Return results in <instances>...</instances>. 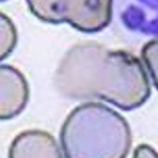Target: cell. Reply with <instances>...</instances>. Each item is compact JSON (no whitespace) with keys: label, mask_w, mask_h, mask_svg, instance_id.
Segmentation results:
<instances>
[{"label":"cell","mask_w":158,"mask_h":158,"mask_svg":"<svg viewBox=\"0 0 158 158\" xmlns=\"http://www.w3.org/2000/svg\"><path fill=\"white\" fill-rule=\"evenodd\" d=\"M17 31L6 15L1 13V60L8 56L17 43Z\"/></svg>","instance_id":"5"},{"label":"cell","mask_w":158,"mask_h":158,"mask_svg":"<svg viewBox=\"0 0 158 158\" xmlns=\"http://www.w3.org/2000/svg\"><path fill=\"white\" fill-rule=\"evenodd\" d=\"M1 119L6 120L19 114L28 101L29 92L26 79L13 67L2 65Z\"/></svg>","instance_id":"3"},{"label":"cell","mask_w":158,"mask_h":158,"mask_svg":"<svg viewBox=\"0 0 158 158\" xmlns=\"http://www.w3.org/2000/svg\"><path fill=\"white\" fill-rule=\"evenodd\" d=\"M32 13L51 23H68L81 31H98L111 18L112 0H26Z\"/></svg>","instance_id":"2"},{"label":"cell","mask_w":158,"mask_h":158,"mask_svg":"<svg viewBox=\"0 0 158 158\" xmlns=\"http://www.w3.org/2000/svg\"><path fill=\"white\" fill-rule=\"evenodd\" d=\"M2 2H4V1H6V0H1Z\"/></svg>","instance_id":"6"},{"label":"cell","mask_w":158,"mask_h":158,"mask_svg":"<svg viewBox=\"0 0 158 158\" xmlns=\"http://www.w3.org/2000/svg\"><path fill=\"white\" fill-rule=\"evenodd\" d=\"M10 157H62L55 139L49 133L30 130L20 133L12 143Z\"/></svg>","instance_id":"4"},{"label":"cell","mask_w":158,"mask_h":158,"mask_svg":"<svg viewBox=\"0 0 158 158\" xmlns=\"http://www.w3.org/2000/svg\"><path fill=\"white\" fill-rule=\"evenodd\" d=\"M56 83L66 94L87 89L83 98H98L123 109L139 106L148 97L149 86L139 60L131 54L86 44L72 48L56 72Z\"/></svg>","instance_id":"1"}]
</instances>
